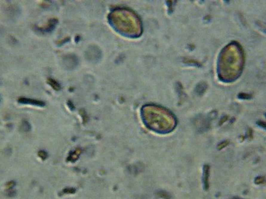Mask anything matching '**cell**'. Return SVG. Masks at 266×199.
Wrapping results in <instances>:
<instances>
[{
	"label": "cell",
	"mask_w": 266,
	"mask_h": 199,
	"mask_svg": "<svg viewBox=\"0 0 266 199\" xmlns=\"http://www.w3.org/2000/svg\"><path fill=\"white\" fill-rule=\"evenodd\" d=\"M64 65L66 66L67 69H73L77 66L78 64V60L77 57L74 55L67 56L64 59Z\"/></svg>",
	"instance_id": "1"
},
{
	"label": "cell",
	"mask_w": 266,
	"mask_h": 199,
	"mask_svg": "<svg viewBox=\"0 0 266 199\" xmlns=\"http://www.w3.org/2000/svg\"><path fill=\"white\" fill-rule=\"evenodd\" d=\"M265 181V178L264 177H258L256 178L255 179V183L257 184H262L264 183Z\"/></svg>",
	"instance_id": "7"
},
{
	"label": "cell",
	"mask_w": 266,
	"mask_h": 199,
	"mask_svg": "<svg viewBox=\"0 0 266 199\" xmlns=\"http://www.w3.org/2000/svg\"><path fill=\"white\" fill-rule=\"evenodd\" d=\"M228 144H229L228 141H223V142H222V143H220V144H219L218 146V150H221L223 148H224L225 147H226L227 145H228Z\"/></svg>",
	"instance_id": "8"
},
{
	"label": "cell",
	"mask_w": 266,
	"mask_h": 199,
	"mask_svg": "<svg viewBox=\"0 0 266 199\" xmlns=\"http://www.w3.org/2000/svg\"><path fill=\"white\" fill-rule=\"evenodd\" d=\"M203 183L204 188L206 191L209 189V176H210V166L205 165L204 166L203 169Z\"/></svg>",
	"instance_id": "2"
},
{
	"label": "cell",
	"mask_w": 266,
	"mask_h": 199,
	"mask_svg": "<svg viewBox=\"0 0 266 199\" xmlns=\"http://www.w3.org/2000/svg\"><path fill=\"white\" fill-rule=\"evenodd\" d=\"M18 101L21 104H31L38 106H43L45 105V103L43 102H41V101L36 100L30 98H20Z\"/></svg>",
	"instance_id": "3"
},
{
	"label": "cell",
	"mask_w": 266,
	"mask_h": 199,
	"mask_svg": "<svg viewBox=\"0 0 266 199\" xmlns=\"http://www.w3.org/2000/svg\"><path fill=\"white\" fill-rule=\"evenodd\" d=\"M157 195L159 196V197L164 198V199H170V195L165 191H160L159 192H157Z\"/></svg>",
	"instance_id": "6"
},
{
	"label": "cell",
	"mask_w": 266,
	"mask_h": 199,
	"mask_svg": "<svg viewBox=\"0 0 266 199\" xmlns=\"http://www.w3.org/2000/svg\"><path fill=\"white\" fill-rule=\"evenodd\" d=\"M87 52H88V54H87V57H88V58H89V60L91 59L93 55H95V57L98 59H100V57H101L100 53H101V52H100V50H99V48H97V49H96L95 47H90V48H89V50L87 51Z\"/></svg>",
	"instance_id": "4"
},
{
	"label": "cell",
	"mask_w": 266,
	"mask_h": 199,
	"mask_svg": "<svg viewBox=\"0 0 266 199\" xmlns=\"http://www.w3.org/2000/svg\"><path fill=\"white\" fill-rule=\"evenodd\" d=\"M48 83L49 84L51 87L54 89L55 90H61V85L58 83L57 81H55V80L53 79H49L48 80Z\"/></svg>",
	"instance_id": "5"
}]
</instances>
